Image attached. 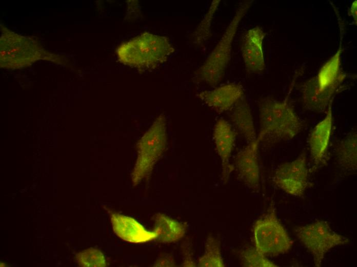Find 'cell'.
Wrapping results in <instances>:
<instances>
[{"label":"cell","mask_w":357,"mask_h":267,"mask_svg":"<svg viewBox=\"0 0 357 267\" xmlns=\"http://www.w3.org/2000/svg\"><path fill=\"white\" fill-rule=\"evenodd\" d=\"M332 102L325 117L314 126L308 138L311 157L315 165L322 163L329 144L332 127Z\"/></svg>","instance_id":"9a60e30c"},{"label":"cell","mask_w":357,"mask_h":267,"mask_svg":"<svg viewBox=\"0 0 357 267\" xmlns=\"http://www.w3.org/2000/svg\"><path fill=\"white\" fill-rule=\"evenodd\" d=\"M356 130H352L341 141L336 148L337 163L347 171L356 170Z\"/></svg>","instance_id":"ac0fdd59"},{"label":"cell","mask_w":357,"mask_h":267,"mask_svg":"<svg viewBox=\"0 0 357 267\" xmlns=\"http://www.w3.org/2000/svg\"><path fill=\"white\" fill-rule=\"evenodd\" d=\"M174 265V261L170 257L162 258L154 264L155 266H173Z\"/></svg>","instance_id":"603a6c76"},{"label":"cell","mask_w":357,"mask_h":267,"mask_svg":"<svg viewBox=\"0 0 357 267\" xmlns=\"http://www.w3.org/2000/svg\"><path fill=\"white\" fill-rule=\"evenodd\" d=\"M272 181L279 188L294 197L303 196L308 182L306 156L304 152L294 160L279 165Z\"/></svg>","instance_id":"ba28073f"},{"label":"cell","mask_w":357,"mask_h":267,"mask_svg":"<svg viewBox=\"0 0 357 267\" xmlns=\"http://www.w3.org/2000/svg\"><path fill=\"white\" fill-rule=\"evenodd\" d=\"M242 264L248 267H275L276 264L269 260L266 256L255 247L246 249L241 254Z\"/></svg>","instance_id":"44dd1931"},{"label":"cell","mask_w":357,"mask_h":267,"mask_svg":"<svg viewBox=\"0 0 357 267\" xmlns=\"http://www.w3.org/2000/svg\"><path fill=\"white\" fill-rule=\"evenodd\" d=\"M154 221V231L158 234L156 240L160 242L176 241L185 234V227L182 224L163 214H156Z\"/></svg>","instance_id":"e0dca14e"},{"label":"cell","mask_w":357,"mask_h":267,"mask_svg":"<svg viewBox=\"0 0 357 267\" xmlns=\"http://www.w3.org/2000/svg\"><path fill=\"white\" fill-rule=\"evenodd\" d=\"M253 236L254 247L266 256L287 253L293 244L273 209L256 221Z\"/></svg>","instance_id":"5b68a950"},{"label":"cell","mask_w":357,"mask_h":267,"mask_svg":"<svg viewBox=\"0 0 357 267\" xmlns=\"http://www.w3.org/2000/svg\"><path fill=\"white\" fill-rule=\"evenodd\" d=\"M236 133L231 124L223 119H219L213 129V140L215 150L221 160V176L223 183L228 182L234 167L230 159L234 147Z\"/></svg>","instance_id":"9c48e42d"},{"label":"cell","mask_w":357,"mask_h":267,"mask_svg":"<svg viewBox=\"0 0 357 267\" xmlns=\"http://www.w3.org/2000/svg\"><path fill=\"white\" fill-rule=\"evenodd\" d=\"M173 51L168 38L146 33L122 44L117 53L122 62L146 68L163 63Z\"/></svg>","instance_id":"277c9868"},{"label":"cell","mask_w":357,"mask_h":267,"mask_svg":"<svg viewBox=\"0 0 357 267\" xmlns=\"http://www.w3.org/2000/svg\"><path fill=\"white\" fill-rule=\"evenodd\" d=\"M260 142L256 139L249 142L236 154L234 166L239 179L248 188L260 187V168L258 150Z\"/></svg>","instance_id":"30bf717a"},{"label":"cell","mask_w":357,"mask_h":267,"mask_svg":"<svg viewBox=\"0 0 357 267\" xmlns=\"http://www.w3.org/2000/svg\"><path fill=\"white\" fill-rule=\"evenodd\" d=\"M198 266L201 267H223L225 266L217 240L208 237L205 243L204 254L199 258Z\"/></svg>","instance_id":"d6986e66"},{"label":"cell","mask_w":357,"mask_h":267,"mask_svg":"<svg viewBox=\"0 0 357 267\" xmlns=\"http://www.w3.org/2000/svg\"><path fill=\"white\" fill-rule=\"evenodd\" d=\"M1 29V67L19 69L39 60L64 63L63 59L45 50L36 40L19 35L3 25Z\"/></svg>","instance_id":"3957f363"},{"label":"cell","mask_w":357,"mask_h":267,"mask_svg":"<svg viewBox=\"0 0 357 267\" xmlns=\"http://www.w3.org/2000/svg\"><path fill=\"white\" fill-rule=\"evenodd\" d=\"M79 266L83 267H104L106 261L103 254L97 249L89 248L76 255Z\"/></svg>","instance_id":"7402d4cb"},{"label":"cell","mask_w":357,"mask_h":267,"mask_svg":"<svg viewBox=\"0 0 357 267\" xmlns=\"http://www.w3.org/2000/svg\"><path fill=\"white\" fill-rule=\"evenodd\" d=\"M166 143L165 118L161 116L142 137L138 146V158L132 175L134 185L150 173L154 165L164 152Z\"/></svg>","instance_id":"52a82bcc"},{"label":"cell","mask_w":357,"mask_h":267,"mask_svg":"<svg viewBox=\"0 0 357 267\" xmlns=\"http://www.w3.org/2000/svg\"><path fill=\"white\" fill-rule=\"evenodd\" d=\"M356 6H357L356 1H355L352 3L351 7L350 8V9L349 10V11H348L349 15H351L353 17L355 24H356V16H357V14H356V8H357V7Z\"/></svg>","instance_id":"cb8c5ba5"},{"label":"cell","mask_w":357,"mask_h":267,"mask_svg":"<svg viewBox=\"0 0 357 267\" xmlns=\"http://www.w3.org/2000/svg\"><path fill=\"white\" fill-rule=\"evenodd\" d=\"M244 93L242 85L231 83L202 91L198 97L210 108L222 113L232 108L243 98Z\"/></svg>","instance_id":"4fadbf2b"},{"label":"cell","mask_w":357,"mask_h":267,"mask_svg":"<svg viewBox=\"0 0 357 267\" xmlns=\"http://www.w3.org/2000/svg\"><path fill=\"white\" fill-rule=\"evenodd\" d=\"M342 47L340 45L335 53L321 68L317 75L308 80L315 89L320 93L333 97L345 79L341 71V56Z\"/></svg>","instance_id":"7c38bea8"},{"label":"cell","mask_w":357,"mask_h":267,"mask_svg":"<svg viewBox=\"0 0 357 267\" xmlns=\"http://www.w3.org/2000/svg\"><path fill=\"white\" fill-rule=\"evenodd\" d=\"M230 119L231 125L248 143L257 139L250 107L246 99L242 98L232 108Z\"/></svg>","instance_id":"2e32d148"},{"label":"cell","mask_w":357,"mask_h":267,"mask_svg":"<svg viewBox=\"0 0 357 267\" xmlns=\"http://www.w3.org/2000/svg\"><path fill=\"white\" fill-rule=\"evenodd\" d=\"M265 33L255 26L247 31L241 42L242 55L245 68L249 73H260L265 68L263 53V41Z\"/></svg>","instance_id":"8fae6325"},{"label":"cell","mask_w":357,"mask_h":267,"mask_svg":"<svg viewBox=\"0 0 357 267\" xmlns=\"http://www.w3.org/2000/svg\"><path fill=\"white\" fill-rule=\"evenodd\" d=\"M298 239L311 253L315 266L319 267L325 255L333 247L349 243V239L341 235L324 221H316L295 229Z\"/></svg>","instance_id":"8992f818"},{"label":"cell","mask_w":357,"mask_h":267,"mask_svg":"<svg viewBox=\"0 0 357 267\" xmlns=\"http://www.w3.org/2000/svg\"><path fill=\"white\" fill-rule=\"evenodd\" d=\"M220 1H213L193 34L194 42L198 45H202L211 35V26L214 14L219 6Z\"/></svg>","instance_id":"ffe728a7"},{"label":"cell","mask_w":357,"mask_h":267,"mask_svg":"<svg viewBox=\"0 0 357 267\" xmlns=\"http://www.w3.org/2000/svg\"><path fill=\"white\" fill-rule=\"evenodd\" d=\"M260 142L276 143L294 138L303 128V124L292 106L286 99L270 97L258 102Z\"/></svg>","instance_id":"6da1fadb"},{"label":"cell","mask_w":357,"mask_h":267,"mask_svg":"<svg viewBox=\"0 0 357 267\" xmlns=\"http://www.w3.org/2000/svg\"><path fill=\"white\" fill-rule=\"evenodd\" d=\"M110 219L115 234L124 241L133 243H142L154 239L157 233L149 231L135 219L117 213H110Z\"/></svg>","instance_id":"5bb4252c"},{"label":"cell","mask_w":357,"mask_h":267,"mask_svg":"<svg viewBox=\"0 0 357 267\" xmlns=\"http://www.w3.org/2000/svg\"><path fill=\"white\" fill-rule=\"evenodd\" d=\"M252 2L245 1L240 5L220 41L196 71V82L213 86L222 81L230 60L232 42L237 28Z\"/></svg>","instance_id":"7a4b0ae2"}]
</instances>
